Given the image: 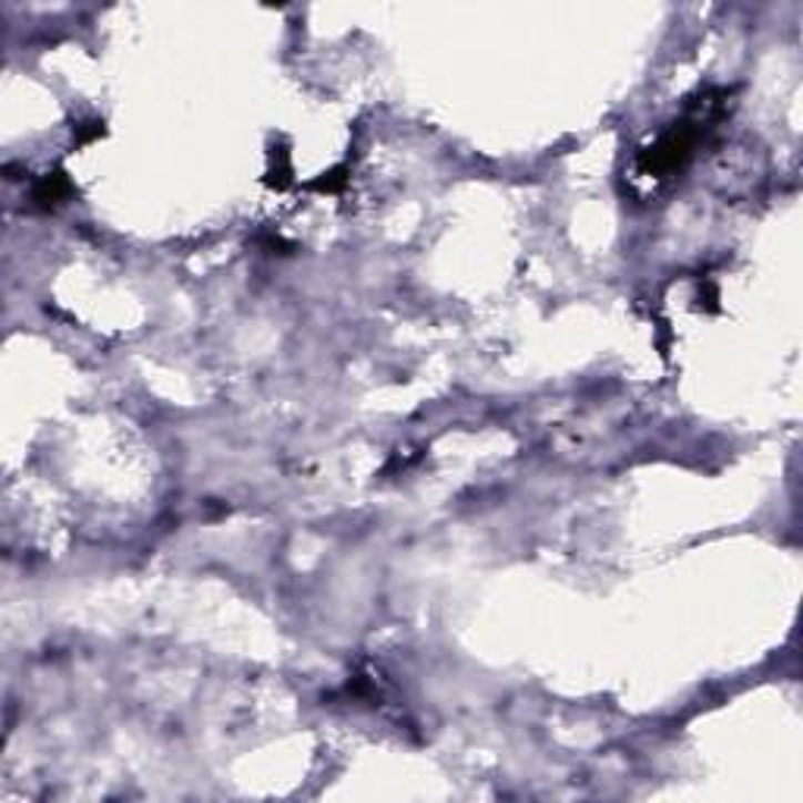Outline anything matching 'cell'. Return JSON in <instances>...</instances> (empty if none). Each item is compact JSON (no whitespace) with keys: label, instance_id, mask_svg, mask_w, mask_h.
I'll use <instances>...</instances> for the list:
<instances>
[{"label":"cell","instance_id":"obj_1","mask_svg":"<svg viewBox=\"0 0 803 803\" xmlns=\"http://www.w3.org/2000/svg\"><path fill=\"white\" fill-rule=\"evenodd\" d=\"M710 120L712 116L707 113L703 120H684V123H675L669 132H662L657 145L640 154V173L647 180H665V176H675L678 170H684V164L694 157V148L700 145V135H703Z\"/></svg>","mask_w":803,"mask_h":803},{"label":"cell","instance_id":"obj_2","mask_svg":"<svg viewBox=\"0 0 803 803\" xmlns=\"http://www.w3.org/2000/svg\"><path fill=\"white\" fill-rule=\"evenodd\" d=\"M70 195V183L63 176H48L44 183L35 185V204L38 207H54L57 201H63Z\"/></svg>","mask_w":803,"mask_h":803}]
</instances>
